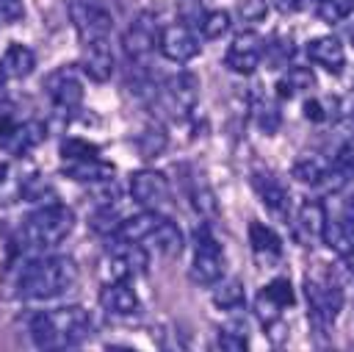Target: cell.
<instances>
[{
  "label": "cell",
  "mask_w": 354,
  "mask_h": 352,
  "mask_svg": "<svg viewBox=\"0 0 354 352\" xmlns=\"http://www.w3.org/2000/svg\"><path fill=\"white\" fill-rule=\"evenodd\" d=\"M199 97V80L194 72H180L169 83V100L174 111H191Z\"/></svg>",
  "instance_id": "obj_19"
},
{
  "label": "cell",
  "mask_w": 354,
  "mask_h": 352,
  "mask_svg": "<svg viewBox=\"0 0 354 352\" xmlns=\"http://www.w3.org/2000/svg\"><path fill=\"white\" fill-rule=\"evenodd\" d=\"M77 280V266L66 255L30 261L19 274V294L28 299H50L69 291Z\"/></svg>",
  "instance_id": "obj_2"
},
{
  "label": "cell",
  "mask_w": 354,
  "mask_h": 352,
  "mask_svg": "<svg viewBox=\"0 0 354 352\" xmlns=\"http://www.w3.org/2000/svg\"><path fill=\"white\" fill-rule=\"evenodd\" d=\"M351 11H354V0H318V3H315V14H318V19L326 22V25L343 22Z\"/></svg>",
  "instance_id": "obj_25"
},
{
  "label": "cell",
  "mask_w": 354,
  "mask_h": 352,
  "mask_svg": "<svg viewBox=\"0 0 354 352\" xmlns=\"http://www.w3.org/2000/svg\"><path fill=\"white\" fill-rule=\"evenodd\" d=\"M50 94H53V103L72 111L80 105L83 100V83L77 78V69L75 67H64L58 69L53 78H50Z\"/></svg>",
  "instance_id": "obj_14"
},
{
  "label": "cell",
  "mask_w": 354,
  "mask_h": 352,
  "mask_svg": "<svg viewBox=\"0 0 354 352\" xmlns=\"http://www.w3.org/2000/svg\"><path fill=\"white\" fill-rule=\"evenodd\" d=\"M249 244H252L254 255H260V258H279V252H282L279 236L263 222H252L249 225Z\"/></svg>",
  "instance_id": "obj_22"
},
{
  "label": "cell",
  "mask_w": 354,
  "mask_h": 352,
  "mask_svg": "<svg viewBox=\"0 0 354 352\" xmlns=\"http://www.w3.org/2000/svg\"><path fill=\"white\" fill-rule=\"evenodd\" d=\"M14 127V114H11V105L8 103H0V139Z\"/></svg>",
  "instance_id": "obj_36"
},
{
  "label": "cell",
  "mask_w": 354,
  "mask_h": 352,
  "mask_svg": "<svg viewBox=\"0 0 354 352\" xmlns=\"http://www.w3.org/2000/svg\"><path fill=\"white\" fill-rule=\"evenodd\" d=\"M64 175L72 180H83V183H102L113 175V166L105 164L102 158H88V161H69L64 166Z\"/></svg>",
  "instance_id": "obj_21"
},
{
  "label": "cell",
  "mask_w": 354,
  "mask_h": 352,
  "mask_svg": "<svg viewBox=\"0 0 354 352\" xmlns=\"http://www.w3.org/2000/svg\"><path fill=\"white\" fill-rule=\"evenodd\" d=\"M88 333V316L83 308L41 310L30 319V335L39 352H69Z\"/></svg>",
  "instance_id": "obj_1"
},
{
  "label": "cell",
  "mask_w": 354,
  "mask_h": 352,
  "mask_svg": "<svg viewBox=\"0 0 354 352\" xmlns=\"http://www.w3.org/2000/svg\"><path fill=\"white\" fill-rule=\"evenodd\" d=\"M218 349L221 352H249V341H246V335L241 330L224 327L218 333Z\"/></svg>",
  "instance_id": "obj_30"
},
{
  "label": "cell",
  "mask_w": 354,
  "mask_h": 352,
  "mask_svg": "<svg viewBox=\"0 0 354 352\" xmlns=\"http://www.w3.org/2000/svg\"><path fill=\"white\" fill-rule=\"evenodd\" d=\"M130 197L141 205V211H158L169 205L171 191L160 172L155 169H138L130 175Z\"/></svg>",
  "instance_id": "obj_6"
},
{
  "label": "cell",
  "mask_w": 354,
  "mask_h": 352,
  "mask_svg": "<svg viewBox=\"0 0 354 352\" xmlns=\"http://www.w3.org/2000/svg\"><path fill=\"white\" fill-rule=\"evenodd\" d=\"M313 83H315V78H313V72L307 67H293L288 72V78L279 83V89H282V94H293V91L313 89Z\"/></svg>",
  "instance_id": "obj_29"
},
{
  "label": "cell",
  "mask_w": 354,
  "mask_h": 352,
  "mask_svg": "<svg viewBox=\"0 0 354 352\" xmlns=\"http://www.w3.org/2000/svg\"><path fill=\"white\" fill-rule=\"evenodd\" d=\"M6 78H8V75H6V69H3V64H0V89H3V83H6Z\"/></svg>",
  "instance_id": "obj_41"
},
{
  "label": "cell",
  "mask_w": 354,
  "mask_h": 352,
  "mask_svg": "<svg viewBox=\"0 0 354 352\" xmlns=\"http://www.w3.org/2000/svg\"><path fill=\"white\" fill-rule=\"evenodd\" d=\"M69 17H72V25L77 30V36L86 42H94V39H108L111 33V14L97 3V0H72L69 3Z\"/></svg>",
  "instance_id": "obj_5"
},
{
  "label": "cell",
  "mask_w": 354,
  "mask_h": 352,
  "mask_svg": "<svg viewBox=\"0 0 354 352\" xmlns=\"http://www.w3.org/2000/svg\"><path fill=\"white\" fill-rule=\"evenodd\" d=\"M147 269V249L138 241H122L111 252V277L113 280H130L133 274Z\"/></svg>",
  "instance_id": "obj_12"
},
{
  "label": "cell",
  "mask_w": 354,
  "mask_h": 352,
  "mask_svg": "<svg viewBox=\"0 0 354 352\" xmlns=\"http://www.w3.org/2000/svg\"><path fill=\"white\" fill-rule=\"evenodd\" d=\"M72 225H75V213L64 202L53 200L47 205H39L30 216H25L22 238H25V244H30L36 249L55 247L72 233Z\"/></svg>",
  "instance_id": "obj_3"
},
{
  "label": "cell",
  "mask_w": 354,
  "mask_h": 352,
  "mask_svg": "<svg viewBox=\"0 0 354 352\" xmlns=\"http://www.w3.org/2000/svg\"><path fill=\"white\" fill-rule=\"evenodd\" d=\"M25 17L22 0H0V25H14Z\"/></svg>",
  "instance_id": "obj_35"
},
{
  "label": "cell",
  "mask_w": 354,
  "mask_h": 352,
  "mask_svg": "<svg viewBox=\"0 0 354 352\" xmlns=\"http://www.w3.org/2000/svg\"><path fill=\"white\" fill-rule=\"evenodd\" d=\"M238 14L243 22H260L268 14V0H241Z\"/></svg>",
  "instance_id": "obj_34"
},
{
  "label": "cell",
  "mask_w": 354,
  "mask_h": 352,
  "mask_svg": "<svg viewBox=\"0 0 354 352\" xmlns=\"http://www.w3.org/2000/svg\"><path fill=\"white\" fill-rule=\"evenodd\" d=\"M158 39H160V33H158L152 17H149V14H141V17H136V19L130 22V28L124 30L122 47H124V53H127V58H130L133 64H147L149 55H152V50L158 47Z\"/></svg>",
  "instance_id": "obj_7"
},
{
  "label": "cell",
  "mask_w": 354,
  "mask_h": 352,
  "mask_svg": "<svg viewBox=\"0 0 354 352\" xmlns=\"http://www.w3.org/2000/svg\"><path fill=\"white\" fill-rule=\"evenodd\" d=\"M149 241H152L163 255H169V258H174V255L183 252V233H180V227H177L174 222H169V219L149 236Z\"/></svg>",
  "instance_id": "obj_23"
},
{
  "label": "cell",
  "mask_w": 354,
  "mask_h": 352,
  "mask_svg": "<svg viewBox=\"0 0 354 352\" xmlns=\"http://www.w3.org/2000/svg\"><path fill=\"white\" fill-rule=\"evenodd\" d=\"M122 222H124V216L122 213H116V208H100L94 216H91V230H97V233H102V236H113L116 238V233H119V227H122Z\"/></svg>",
  "instance_id": "obj_26"
},
{
  "label": "cell",
  "mask_w": 354,
  "mask_h": 352,
  "mask_svg": "<svg viewBox=\"0 0 354 352\" xmlns=\"http://www.w3.org/2000/svg\"><path fill=\"white\" fill-rule=\"evenodd\" d=\"M199 28H202V36H205V39H218V36H224V33L230 30V14L221 11V8L207 11V14L202 17Z\"/></svg>",
  "instance_id": "obj_28"
},
{
  "label": "cell",
  "mask_w": 354,
  "mask_h": 352,
  "mask_svg": "<svg viewBox=\"0 0 354 352\" xmlns=\"http://www.w3.org/2000/svg\"><path fill=\"white\" fill-rule=\"evenodd\" d=\"M279 308H288V305H293V299H296V294H293V288H290V283L285 280V277H279V280H271L266 288H263Z\"/></svg>",
  "instance_id": "obj_32"
},
{
  "label": "cell",
  "mask_w": 354,
  "mask_h": 352,
  "mask_svg": "<svg viewBox=\"0 0 354 352\" xmlns=\"http://www.w3.org/2000/svg\"><path fill=\"white\" fill-rule=\"evenodd\" d=\"M304 111H307V116H310L313 122L324 119V105H321L318 100H307V103H304Z\"/></svg>",
  "instance_id": "obj_37"
},
{
  "label": "cell",
  "mask_w": 354,
  "mask_h": 352,
  "mask_svg": "<svg viewBox=\"0 0 354 352\" xmlns=\"http://www.w3.org/2000/svg\"><path fill=\"white\" fill-rule=\"evenodd\" d=\"M351 44H354V33H351Z\"/></svg>",
  "instance_id": "obj_42"
},
{
  "label": "cell",
  "mask_w": 354,
  "mask_h": 352,
  "mask_svg": "<svg viewBox=\"0 0 354 352\" xmlns=\"http://www.w3.org/2000/svg\"><path fill=\"white\" fill-rule=\"evenodd\" d=\"M0 64H3V69H6L8 78H25V75L33 72V67H36V55H33V50H30L28 44H22V42H11V44L6 47Z\"/></svg>",
  "instance_id": "obj_20"
},
{
  "label": "cell",
  "mask_w": 354,
  "mask_h": 352,
  "mask_svg": "<svg viewBox=\"0 0 354 352\" xmlns=\"http://www.w3.org/2000/svg\"><path fill=\"white\" fill-rule=\"evenodd\" d=\"M307 55L315 64H321L324 69H329V72H337L346 64V50H343V42L337 36H318V39H313L307 44Z\"/></svg>",
  "instance_id": "obj_17"
},
{
  "label": "cell",
  "mask_w": 354,
  "mask_h": 352,
  "mask_svg": "<svg viewBox=\"0 0 354 352\" xmlns=\"http://www.w3.org/2000/svg\"><path fill=\"white\" fill-rule=\"evenodd\" d=\"M158 47H160V53H163L169 61L185 64V61H191V58L199 53V36L194 33L191 25L174 22V25H166V28L160 30Z\"/></svg>",
  "instance_id": "obj_9"
},
{
  "label": "cell",
  "mask_w": 354,
  "mask_h": 352,
  "mask_svg": "<svg viewBox=\"0 0 354 352\" xmlns=\"http://www.w3.org/2000/svg\"><path fill=\"white\" fill-rule=\"evenodd\" d=\"M324 172H326V169H324L318 161H313V158H304V161H299V164L293 166V177L301 180V183H313V186L321 180Z\"/></svg>",
  "instance_id": "obj_33"
},
{
  "label": "cell",
  "mask_w": 354,
  "mask_h": 352,
  "mask_svg": "<svg viewBox=\"0 0 354 352\" xmlns=\"http://www.w3.org/2000/svg\"><path fill=\"white\" fill-rule=\"evenodd\" d=\"M279 11H296V8H304V0H274Z\"/></svg>",
  "instance_id": "obj_38"
},
{
  "label": "cell",
  "mask_w": 354,
  "mask_h": 352,
  "mask_svg": "<svg viewBox=\"0 0 354 352\" xmlns=\"http://www.w3.org/2000/svg\"><path fill=\"white\" fill-rule=\"evenodd\" d=\"M163 222H166V219H163L158 211H141V213L124 216V222H122L116 238H119V241H138V244H144V241H149V236H152Z\"/></svg>",
  "instance_id": "obj_16"
},
{
  "label": "cell",
  "mask_w": 354,
  "mask_h": 352,
  "mask_svg": "<svg viewBox=\"0 0 354 352\" xmlns=\"http://www.w3.org/2000/svg\"><path fill=\"white\" fill-rule=\"evenodd\" d=\"M326 225H329V216H326V208L321 200H307L301 202L299 213H296V222H293V233L301 244L307 247H315L318 241L326 238Z\"/></svg>",
  "instance_id": "obj_10"
},
{
  "label": "cell",
  "mask_w": 354,
  "mask_h": 352,
  "mask_svg": "<svg viewBox=\"0 0 354 352\" xmlns=\"http://www.w3.org/2000/svg\"><path fill=\"white\" fill-rule=\"evenodd\" d=\"M105 352H136V349H130V346H119V344H111Z\"/></svg>",
  "instance_id": "obj_40"
},
{
  "label": "cell",
  "mask_w": 354,
  "mask_h": 352,
  "mask_svg": "<svg viewBox=\"0 0 354 352\" xmlns=\"http://www.w3.org/2000/svg\"><path fill=\"white\" fill-rule=\"evenodd\" d=\"M252 188H254V194L263 200V205L271 213H277V216H285L288 213V191H285V186L271 172L254 169L252 172Z\"/></svg>",
  "instance_id": "obj_15"
},
{
  "label": "cell",
  "mask_w": 354,
  "mask_h": 352,
  "mask_svg": "<svg viewBox=\"0 0 354 352\" xmlns=\"http://www.w3.org/2000/svg\"><path fill=\"white\" fill-rule=\"evenodd\" d=\"M224 274V249L207 227L196 230L194 238V261H191V280L199 285H216Z\"/></svg>",
  "instance_id": "obj_4"
},
{
  "label": "cell",
  "mask_w": 354,
  "mask_h": 352,
  "mask_svg": "<svg viewBox=\"0 0 354 352\" xmlns=\"http://www.w3.org/2000/svg\"><path fill=\"white\" fill-rule=\"evenodd\" d=\"M80 72L91 78L94 83H105L113 75V50L108 39H94L83 44V58H80Z\"/></svg>",
  "instance_id": "obj_11"
},
{
  "label": "cell",
  "mask_w": 354,
  "mask_h": 352,
  "mask_svg": "<svg viewBox=\"0 0 354 352\" xmlns=\"http://www.w3.org/2000/svg\"><path fill=\"white\" fill-rule=\"evenodd\" d=\"M100 302L111 313H119V316H127V313H133L138 308V297H136V291L130 288L127 280H113L111 285H105L100 291Z\"/></svg>",
  "instance_id": "obj_18"
},
{
  "label": "cell",
  "mask_w": 354,
  "mask_h": 352,
  "mask_svg": "<svg viewBox=\"0 0 354 352\" xmlns=\"http://www.w3.org/2000/svg\"><path fill=\"white\" fill-rule=\"evenodd\" d=\"M263 50H266L263 39H260L254 30H243V33H238V36L232 39V44L227 47L224 64H227L232 72H238V75H252V72L257 69V64L263 61Z\"/></svg>",
  "instance_id": "obj_8"
},
{
  "label": "cell",
  "mask_w": 354,
  "mask_h": 352,
  "mask_svg": "<svg viewBox=\"0 0 354 352\" xmlns=\"http://www.w3.org/2000/svg\"><path fill=\"white\" fill-rule=\"evenodd\" d=\"M61 155L66 161H88V158H100V147L86 139H66L61 144Z\"/></svg>",
  "instance_id": "obj_27"
},
{
  "label": "cell",
  "mask_w": 354,
  "mask_h": 352,
  "mask_svg": "<svg viewBox=\"0 0 354 352\" xmlns=\"http://www.w3.org/2000/svg\"><path fill=\"white\" fill-rule=\"evenodd\" d=\"M343 266H346V272L354 277V241H351V247L343 252Z\"/></svg>",
  "instance_id": "obj_39"
},
{
  "label": "cell",
  "mask_w": 354,
  "mask_h": 352,
  "mask_svg": "<svg viewBox=\"0 0 354 352\" xmlns=\"http://www.w3.org/2000/svg\"><path fill=\"white\" fill-rule=\"evenodd\" d=\"M213 305L221 310H232L243 305V285L241 280H218L213 285Z\"/></svg>",
  "instance_id": "obj_24"
},
{
  "label": "cell",
  "mask_w": 354,
  "mask_h": 352,
  "mask_svg": "<svg viewBox=\"0 0 354 352\" xmlns=\"http://www.w3.org/2000/svg\"><path fill=\"white\" fill-rule=\"evenodd\" d=\"M47 136V127L44 122L39 119H30V122H22V125H14L3 139H0V147L11 155H25L30 152L33 147H39Z\"/></svg>",
  "instance_id": "obj_13"
},
{
  "label": "cell",
  "mask_w": 354,
  "mask_h": 352,
  "mask_svg": "<svg viewBox=\"0 0 354 352\" xmlns=\"http://www.w3.org/2000/svg\"><path fill=\"white\" fill-rule=\"evenodd\" d=\"M288 55H290V47H288V42L285 39H271L268 44H266V50H263V61H268L274 69L277 67H285L288 64Z\"/></svg>",
  "instance_id": "obj_31"
}]
</instances>
